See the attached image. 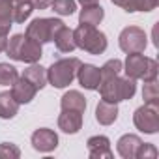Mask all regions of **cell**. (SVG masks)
<instances>
[{"label": "cell", "instance_id": "cell-1", "mask_svg": "<svg viewBox=\"0 0 159 159\" xmlns=\"http://www.w3.org/2000/svg\"><path fill=\"white\" fill-rule=\"evenodd\" d=\"M98 90H99L103 101L120 103V101H127L135 96L137 84H135V79L114 75V77H109V79H101Z\"/></svg>", "mask_w": 159, "mask_h": 159}, {"label": "cell", "instance_id": "cell-2", "mask_svg": "<svg viewBox=\"0 0 159 159\" xmlns=\"http://www.w3.org/2000/svg\"><path fill=\"white\" fill-rule=\"evenodd\" d=\"M6 54L11 60L25 62V64H36L43 56L41 45L36 43L34 39H30L26 34H15V36H11L8 39V45H6Z\"/></svg>", "mask_w": 159, "mask_h": 159}, {"label": "cell", "instance_id": "cell-3", "mask_svg": "<svg viewBox=\"0 0 159 159\" xmlns=\"http://www.w3.org/2000/svg\"><path fill=\"white\" fill-rule=\"evenodd\" d=\"M73 38L75 45L86 51L88 54H103L107 51V36L101 30H98V26L79 25L73 30Z\"/></svg>", "mask_w": 159, "mask_h": 159}, {"label": "cell", "instance_id": "cell-4", "mask_svg": "<svg viewBox=\"0 0 159 159\" xmlns=\"http://www.w3.org/2000/svg\"><path fill=\"white\" fill-rule=\"evenodd\" d=\"M125 75L129 79H135V81H139V79H142V81H155L157 79V60L153 58H148L140 52H131L127 54L125 62H124V67Z\"/></svg>", "mask_w": 159, "mask_h": 159}, {"label": "cell", "instance_id": "cell-5", "mask_svg": "<svg viewBox=\"0 0 159 159\" xmlns=\"http://www.w3.org/2000/svg\"><path fill=\"white\" fill-rule=\"evenodd\" d=\"M81 66V60L71 56V58H60L51 67H47V83L54 88H66L73 83L77 75V69Z\"/></svg>", "mask_w": 159, "mask_h": 159}, {"label": "cell", "instance_id": "cell-6", "mask_svg": "<svg viewBox=\"0 0 159 159\" xmlns=\"http://www.w3.org/2000/svg\"><path fill=\"white\" fill-rule=\"evenodd\" d=\"M64 21L60 19H47V17H38L34 19L28 26H26V36L30 39H34L36 43L43 45V43H49V41H54L56 34L64 28Z\"/></svg>", "mask_w": 159, "mask_h": 159}, {"label": "cell", "instance_id": "cell-7", "mask_svg": "<svg viewBox=\"0 0 159 159\" xmlns=\"http://www.w3.org/2000/svg\"><path fill=\"white\" fill-rule=\"evenodd\" d=\"M133 124L139 131L146 135H155L159 131V107L144 103L133 114Z\"/></svg>", "mask_w": 159, "mask_h": 159}, {"label": "cell", "instance_id": "cell-8", "mask_svg": "<svg viewBox=\"0 0 159 159\" xmlns=\"http://www.w3.org/2000/svg\"><path fill=\"white\" fill-rule=\"evenodd\" d=\"M118 45L125 54L131 52H144L146 45H148V38L146 32L139 26H125L120 36H118Z\"/></svg>", "mask_w": 159, "mask_h": 159}, {"label": "cell", "instance_id": "cell-9", "mask_svg": "<svg viewBox=\"0 0 159 159\" xmlns=\"http://www.w3.org/2000/svg\"><path fill=\"white\" fill-rule=\"evenodd\" d=\"M30 142H32V148L36 152L49 153V152L56 150V146H58V135L52 129H49V127H39V129H36L32 133Z\"/></svg>", "mask_w": 159, "mask_h": 159}, {"label": "cell", "instance_id": "cell-10", "mask_svg": "<svg viewBox=\"0 0 159 159\" xmlns=\"http://www.w3.org/2000/svg\"><path fill=\"white\" fill-rule=\"evenodd\" d=\"M75 77H77L79 84H81L83 88H86V90H98L99 88L101 71H99V67H96L92 64H83L81 62V66H79Z\"/></svg>", "mask_w": 159, "mask_h": 159}, {"label": "cell", "instance_id": "cell-11", "mask_svg": "<svg viewBox=\"0 0 159 159\" xmlns=\"http://www.w3.org/2000/svg\"><path fill=\"white\" fill-rule=\"evenodd\" d=\"M11 96L15 98V101L19 103V105H26V103H30L34 98H36V94H38V90H36V86L28 81V79H25L23 75L17 79V81L11 84Z\"/></svg>", "mask_w": 159, "mask_h": 159}, {"label": "cell", "instance_id": "cell-12", "mask_svg": "<svg viewBox=\"0 0 159 159\" xmlns=\"http://www.w3.org/2000/svg\"><path fill=\"white\" fill-rule=\"evenodd\" d=\"M86 148L92 159H111L112 150H111V140L105 135H94L86 140Z\"/></svg>", "mask_w": 159, "mask_h": 159}, {"label": "cell", "instance_id": "cell-13", "mask_svg": "<svg viewBox=\"0 0 159 159\" xmlns=\"http://www.w3.org/2000/svg\"><path fill=\"white\" fill-rule=\"evenodd\" d=\"M58 127L67 133V135H75L81 131L83 127V112L77 111H62L58 116Z\"/></svg>", "mask_w": 159, "mask_h": 159}, {"label": "cell", "instance_id": "cell-14", "mask_svg": "<svg viewBox=\"0 0 159 159\" xmlns=\"http://www.w3.org/2000/svg\"><path fill=\"white\" fill-rule=\"evenodd\" d=\"M140 144H142L140 137H137V135H133V133H127V135H122V137L118 139V142H116V152H118L120 157H124V159H135L137 150H139Z\"/></svg>", "mask_w": 159, "mask_h": 159}, {"label": "cell", "instance_id": "cell-15", "mask_svg": "<svg viewBox=\"0 0 159 159\" xmlns=\"http://www.w3.org/2000/svg\"><path fill=\"white\" fill-rule=\"evenodd\" d=\"M60 107L62 111H77L84 112L86 111V98L79 90H69L60 98Z\"/></svg>", "mask_w": 159, "mask_h": 159}, {"label": "cell", "instance_id": "cell-16", "mask_svg": "<svg viewBox=\"0 0 159 159\" xmlns=\"http://www.w3.org/2000/svg\"><path fill=\"white\" fill-rule=\"evenodd\" d=\"M118 118V103H109V101H99L96 107V120L101 125H111Z\"/></svg>", "mask_w": 159, "mask_h": 159}, {"label": "cell", "instance_id": "cell-17", "mask_svg": "<svg viewBox=\"0 0 159 159\" xmlns=\"http://www.w3.org/2000/svg\"><path fill=\"white\" fill-rule=\"evenodd\" d=\"M105 17V10L99 4H92V6H83L81 13H79V25H90V26H98Z\"/></svg>", "mask_w": 159, "mask_h": 159}, {"label": "cell", "instance_id": "cell-18", "mask_svg": "<svg viewBox=\"0 0 159 159\" xmlns=\"http://www.w3.org/2000/svg\"><path fill=\"white\" fill-rule=\"evenodd\" d=\"M25 79H28V81L36 86V90H41L43 86H47V69L43 66H39L38 62L36 64H30L25 73H23Z\"/></svg>", "mask_w": 159, "mask_h": 159}, {"label": "cell", "instance_id": "cell-19", "mask_svg": "<svg viewBox=\"0 0 159 159\" xmlns=\"http://www.w3.org/2000/svg\"><path fill=\"white\" fill-rule=\"evenodd\" d=\"M19 103L11 96V92H0V118L2 120H11L19 112Z\"/></svg>", "mask_w": 159, "mask_h": 159}, {"label": "cell", "instance_id": "cell-20", "mask_svg": "<svg viewBox=\"0 0 159 159\" xmlns=\"http://www.w3.org/2000/svg\"><path fill=\"white\" fill-rule=\"evenodd\" d=\"M54 45H56V49H58L60 52H73V51L77 49L75 38H73V30L67 28V26H64V28L56 34V38H54Z\"/></svg>", "mask_w": 159, "mask_h": 159}, {"label": "cell", "instance_id": "cell-21", "mask_svg": "<svg viewBox=\"0 0 159 159\" xmlns=\"http://www.w3.org/2000/svg\"><path fill=\"white\" fill-rule=\"evenodd\" d=\"M34 11V6L30 0H23V2H17L13 4V13H11V19L13 23H25Z\"/></svg>", "mask_w": 159, "mask_h": 159}, {"label": "cell", "instance_id": "cell-22", "mask_svg": "<svg viewBox=\"0 0 159 159\" xmlns=\"http://www.w3.org/2000/svg\"><path fill=\"white\" fill-rule=\"evenodd\" d=\"M17 79H19L17 67L6 62H0V86H11Z\"/></svg>", "mask_w": 159, "mask_h": 159}, {"label": "cell", "instance_id": "cell-23", "mask_svg": "<svg viewBox=\"0 0 159 159\" xmlns=\"http://www.w3.org/2000/svg\"><path fill=\"white\" fill-rule=\"evenodd\" d=\"M142 99L148 105H157L159 107V86H157V79H155V81H146L144 83Z\"/></svg>", "mask_w": 159, "mask_h": 159}, {"label": "cell", "instance_id": "cell-24", "mask_svg": "<svg viewBox=\"0 0 159 159\" xmlns=\"http://www.w3.org/2000/svg\"><path fill=\"white\" fill-rule=\"evenodd\" d=\"M159 0H129L127 6L124 8V11L127 13H135V11H152L157 8Z\"/></svg>", "mask_w": 159, "mask_h": 159}, {"label": "cell", "instance_id": "cell-25", "mask_svg": "<svg viewBox=\"0 0 159 159\" xmlns=\"http://www.w3.org/2000/svg\"><path fill=\"white\" fill-rule=\"evenodd\" d=\"M52 11L66 17V15H73L75 10H77V2L75 0H52V4H51Z\"/></svg>", "mask_w": 159, "mask_h": 159}, {"label": "cell", "instance_id": "cell-26", "mask_svg": "<svg viewBox=\"0 0 159 159\" xmlns=\"http://www.w3.org/2000/svg\"><path fill=\"white\" fill-rule=\"evenodd\" d=\"M122 67H124V64H122V60H118V58H112V60L105 62L103 67H99V71H101V79H109V77L120 75Z\"/></svg>", "mask_w": 159, "mask_h": 159}, {"label": "cell", "instance_id": "cell-27", "mask_svg": "<svg viewBox=\"0 0 159 159\" xmlns=\"http://www.w3.org/2000/svg\"><path fill=\"white\" fill-rule=\"evenodd\" d=\"M21 157V150L11 144V142H2L0 144V159H19Z\"/></svg>", "mask_w": 159, "mask_h": 159}, {"label": "cell", "instance_id": "cell-28", "mask_svg": "<svg viewBox=\"0 0 159 159\" xmlns=\"http://www.w3.org/2000/svg\"><path fill=\"white\" fill-rule=\"evenodd\" d=\"M157 148L153 146V144H148V142H142L140 146H139V150H137V155H135V159H155L157 157Z\"/></svg>", "mask_w": 159, "mask_h": 159}, {"label": "cell", "instance_id": "cell-29", "mask_svg": "<svg viewBox=\"0 0 159 159\" xmlns=\"http://www.w3.org/2000/svg\"><path fill=\"white\" fill-rule=\"evenodd\" d=\"M11 13H13L11 0H0V19H11Z\"/></svg>", "mask_w": 159, "mask_h": 159}, {"label": "cell", "instance_id": "cell-30", "mask_svg": "<svg viewBox=\"0 0 159 159\" xmlns=\"http://www.w3.org/2000/svg\"><path fill=\"white\" fill-rule=\"evenodd\" d=\"M11 26H13L11 19H0V36H8Z\"/></svg>", "mask_w": 159, "mask_h": 159}, {"label": "cell", "instance_id": "cell-31", "mask_svg": "<svg viewBox=\"0 0 159 159\" xmlns=\"http://www.w3.org/2000/svg\"><path fill=\"white\" fill-rule=\"evenodd\" d=\"M30 2H32L34 10H47V8H51L52 0H30Z\"/></svg>", "mask_w": 159, "mask_h": 159}, {"label": "cell", "instance_id": "cell-32", "mask_svg": "<svg viewBox=\"0 0 159 159\" xmlns=\"http://www.w3.org/2000/svg\"><path fill=\"white\" fill-rule=\"evenodd\" d=\"M6 45H8V36H0V52L6 51Z\"/></svg>", "mask_w": 159, "mask_h": 159}, {"label": "cell", "instance_id": "cell-33", "mask_svg": "<svg viewBox=\"0 0 159 159\" xmlns=\"http://www.w3.org/2000/svg\"><path fill=\"white\" fill-rule=\"evenodd\" d=\"M111 2H112L114 6H118V8H122V10H124V8L127 6V2H129V0H111Z\"/></svg>", "mask_w": 159, "mask_h": 159}, {"label": "cell", "instance_id": "cell-34", "mask_svg": "<svg viewBox=\"0 0 159 159\" xmlns=\"http://www.w3.org/2000/svg\"><path fill=\"white\" fill-rule=\"evenodd\" d=\"M75 2H79L81 6H92V4H98L99 0H75Z\"/></svg>", "mask_w": 159, "mask_h": 159}, {"label": "cell", "instance_id": "cell-35", "mask_svg": "<svg viewBox=\"0 0 159 159\" xmlns=\"http://www.w3.org/2000/svg\"><path fill=\"white\" fill-rule=\"evenodd\" d=\"M17 2H23V0H11V4H17Z\"/></svg>", "mask_w": 159, "mask_h": 159}]
</instances>
